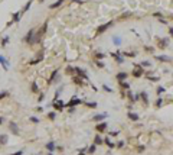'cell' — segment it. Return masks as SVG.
I'll use <instances>...</instances> for the list:
<instances>
[{
    "label": "cell",
    "instance_id": "cell-1",
    "mask_svg": "<svg viewBox=\"0 0 173 155\" xmlns=\"http://www.w3.org/2000/svg\"><path fill=\"white\" fill-rule=\"evenodd\" d=\"M35 32H36V29H29L28 32H26L25 38H23V42L28 45H33V38H35Z\"/></svg>",
    "mask_w": 173,
    "mask_h": 155
},
{
    "label": "cell",
    "instance_id": "cell-2",
    "mask_svg": "<svg viewBox=\"0 0 173 155\" xmlns=\"http://www.w3.org/2000/svg\"><path fill=\"white\" fill-rule=\"evenodd\" d=\"M48 106L53 107V109L58 110V112H63V109H65V103H63L62 100H52Z\"/></svg>",
    "mask_w": 173,
    "mask_h": 155
},
{
    "label": "cell",
    "instance_id": "cell-3",
    "mask_svg": "<svg viewBox=\"0 0 173 155\" xmlns=\"http://www.w3.org/2000/svg\"><path fill=\"white\" fill-rule=\"evenodd\" d=\"M59 80H61V77H59V68H55L48 80V84H56V83H59Z\"/></svg>",
    "mask_w": 173,
    "mask_h": 155
},
{
    "label": "cell",
    "instance_id": "cell-4",
    "mask_svg": "<svg viewBox=\"0 0 173 155\" xmlns=\"http://www.w3.org/2000/svg\"><path fill=\"white\" fill-rule=\"evenodd\" d=\"M113 25H114V22H113V20H110V22H107V23H104V25L98 26V29H97V32H95V36H99V35H103V33L105 32L108 28H111Z\"/></svg>",
    "mask_w": 173,
    "mask_h": 155
},
{
    "label": "cell",
    "instance_id": "cell-5",
    "mask_svg": "<svg viewBox=\"0 0 173 155\" xmlns=\"http://www.w3.org/2000/svg\"><path fill=\"white\" fill-rule=\"evenodd\" d=\"M74 71L78 77H81L82 80H87V81H88V74H87V71H84L82 68H79V67H74Z\"/></svg>",
    "mask_w": 173,
    "mask_h": 155
},
{
    "label": "cell",
    "instance_id": "cell-6",
    "mask_svg": "<svg viewBox=\"0 0 173 155\" xmlns=\"http://www.w3.org/2000/svg\"><path fill=\"white\" fill-rule=\"evenodd\" d=\"M7 126H9V130H10L13 135H20V130H19V126H17V123H16V122L10 120Z\"/></svg>",
    "mask_w": 173,
    "mask_h": 155
},
{
    "label": "cell",
    "instance_id": "cell-7",
    "mask_svg": "<svg viewBox=\"0 0 173 155\" xmlns=\"http://www.w3.org/2000/svg\"><path fill=\"white\" fill-rule=\"evenodd\" d=\"M82 103V100L81 99H78V97H72V99L68 102V103H65V107H77L78 104H81Z\"/></svg>",
    "mask_w": 173,
    "mask_h": 155
},
{
    "label": "cell",
    "instance_id": "cell-8",
    "mask_svg": "<svg viewBox=\"0 0 173 155\" xmlns=\"http://www.w3.org/2000/svg\"><path fill=\"white\" fill-rule=\"evenodd\" d=\"M0 65H2V68H3L4 71H7L9 68H10V63H9V59H6V57H3L2 54H0Z\"/></svg>",
    "mask_w": 173,
    "mask_h": 155
},
{
    "label": "cell",
    "instance_id": "cell-9",
    "mask_svg": "<svg viewBox=\"0 0 173 155\" xmlns=\"http://www.w3.org/2000/svg\"><path fill=\"white\" fill-rule=\"evenodd\" d=\"M20 19H22V10L20 12H13V13H12V25H13V23H19L20 22Z\"/></svg>",
    "mask_w": 173,
    "mask_h": 155
},
{
    "label": "cell",
    "instance_id": "cell-10",
    "mask_svg": "<svg viewBox=\"0 0 173 155\" xmlns=\"http://www.w3.org/2000/svg\"><path fill=\"white\" fill-rule=\"evenodd\" d=\"M42 59H43V51L39 52V54H38V57H36L35 59H30V61H29V65H36V64L41 63Z\"/></svg>",
    "mask_w": 173,
    "mask_h": 155
},
{
    "label": "cell",
    "instance_id": "cell-11",
    "mask_svg": "<svg viewBox=\"0 0 173 155\" xmlns=\"http://www.w3.org/2000/svg\"><path fill=\"white\" fill-rule=\"evenodd\" d=\"M45 148H46V151H49V152H55L56 151V142L55 141H49L48 144L45 145Z\"/></svg>",
    "mask_w": 173,
    "mask_h": 155
},
{
    "label": "cell",
    "instance_id": "cell-12",
    "mask_svg": "<svg viewBox=\"0 0 173 155\" xmlns=\"http://www.w3.org/2000/svg\"><path fill=\"white\" fill-rule=\"evenodd\" d=\"M9 142V136L6 133H0V148L4 146V145H7Z\"/></svg>",
    "mask_w": 173,
    "mask_h": 155
},
{
    "label": "cell",
    "instance_id": "cell-13",
    "mask_svg": "<svg viewBox=\"0 0 173 155\" xmlns=\"http://www.w3.org/2000/svg\"><path fill=\"white\" fill-rule=\"evenodd\" d=\"M143 74H144V70H143V67H137V70H134V71H133V77L139 78V77H141Z\"/></svg>",
    "mask_w": 173,
    "mask_h": 155
},
{
    "label": "cell",
    "instance_id": "cell-14",
    "mask_svg": "<svg viewBox=\"0 0 173 155\" xmlns=\"http://www.w3.org/2000/svg\"><path fill=\"white\" fill-rule=\"evenodd\" d=\"M107 116H108V113H98V114H95L92 119H94L95 122H101V120H104V119H107Z\"/></svg>",
    "mask_w": 173,
    "mask_h": 155
},
{
    "label": "cell",
    "instance_id": "cell-15",
    "mask_svg": "<svg viewBox=\"0 0 173 155\" xmlns=\"http://www.w3.org/2000/svg\"><path fill=\"white\" fill-rule=\"evenodd\" d=\"M110 55H111V57H114V58H115V63H117V64H123V63H124V58H123V55H120L118 52H117V54L111 52Z\"/></svg>",
    "mask_w": 173,
    "mask_h": 155
},
{
    "label": "cell",
    "instance_id": "cell-16",
    "mask_svg": "<svg viewBox=\"0 0 173 155\" xmlns=\"http://www.w3.org/2000/svg\"><path fill=\"white\" fill-rule=\"evenodd\" d=\"M127 118H129L130 120H133V122H137V120L140 119V116L137 113H134V112H129V113H127Z\"/></svg>",
    "mask_w": 173,
    "mask_h": 155
},
{
    "label": "cell",
    "instance_id": "cell-17",
    "mask_svg": "<svg viewBox=\"0 0 173 155\" xmlns=\"http://www.w3.org/2000/svg\"><path fill=\"white\" fill-rule=\"evenodd\" d=\"M107 129V122H101L95 126V130L97 132H104V130Z\"/></svg>",
    "mask_w": 173,
    "mask_h": 155
},
{
    "label": "cell",
    "instance_id": "cell-18",
    "mask_svg": "<svg viewBox=\"0 0 173 155\" xmlns=\"http://www.w3.org/2000/svg\"><path fill=\"white\" fill-rule=\"evenodd\" d=\"M156 59H157V61H162V63H172V58L167 57V55H157Z\"/></svg>",
    "mask_w": 173,
    "mask_h": 155
},
{
    "label": "cell",
    "instance_id": "cell-19",
    "mask_svg": "<svg viewBox=\"0 0 173 155\" xmlns=\"http://www.w3.org/2000/svg\"><path fill=\"white\" fill-rule=\"evenodd\" d=\"M30 90H32V93H35V94H39V93H41L39 86H38L36 81H32V84H30Z\"/></svg>",
    "mask_w": 173,
    "mask_h": 155
},
{
    "label": "cell",
    "instance_id": "cell-20",
    "mask_svg": "<svg viewBox=\"0 0 173 155\" xmlns=\"http://www.w3.org/2000/svg\"><path fill=\"white\" fill-rule=\"evenodd\" d=\"M9 41H10V36H9V35L3 36L2 39H0V47H2V48H6V45L9 44Z\"/></svg>",
    "mask_w": 173,
    "mask_h": 155
},
{
    "label": "cell",
    "instance_id": "cell-21",
    "mask_svg": "<svg viewBox=\"0 0 173 155\" xmlns=\"http://www.w3.org/2000/svg\"><path fill=\"white\" fill-rule=\"evenodd\" d=\"M127 77H129V74L124 73V71H123V73H117V75H115L117 81H124V80H125Z\"/></svg>",
    "mask_w": 173,
    "mask_h": 155
},
{
    "label": "cell",
    "instance_id": "cell-22",
    "mask_svg": "<svg viewBox=\"0 0 173 155\" xmlns=\"http://www.w3.org/2000/svg\"><path fill=\"white\" fill-rule=\"evenodd\" d=\"M63 2H65V0H56V2H53V3H51L49 4V9H56V7H59V6H62L63 4Z\"/></svg>",
    "mask_w": 173,
    "mask_h": 155
},
{
    "label": "cell",
    "instance_id": "cell-23",
    "mask_svg": "<svg viewBox=\"0 0 173 155\" xmlns=\"http://www.w3.org/2000/svg\"><path fill=\"white\" fill-rule=\"evenodd\" d=\"M167 45H169V38H165V39H160V41H159V48L165 49Z\"/></svg>",
    "mask_w": 173,
    "mask_h": 155
},
{
    "label": "cell",
    "instance_id": "cell-24",
    "mask_svg": "<svg viewBox=\"0 0 173 155\" xmlns=\"http://www.w3.org/2000/svg\"><path fill=\"white\" fill-rule=\"evenodd\" d=\"M72 83L77 84V86H85V83H82V78L78 77V75H74V77H72Z\"/></svg>",
    "mask_w": 173,
    "mask_h": 155
},
{
    "label": "cell",
    "instance_id": "cell-25",
    "mask_svg": "<svg viewBox=\"0 0 173 155\" xmlns=\"http://www.w3.org/2000/svg\"><path fill=\"white\" fill-rule=\"evenodd\" d=\"M139 94H140V99L144 102V104H149V94H147V93H146V91H140Z\"/></svg>",
    "mask_w": 173,
    "mask_h": 155
},
{
    "label": "cell",
    "instance_id": "cell-26",
    "mask_svg": "<svg viewBox=\"0 0 173 155\" xmlns=\"http://www.w3.org/2000/svg\"><path fill=\"white\" fill-rule=\"evenodd\" d=\"M104 144L107 145L108 148H111V149H113V148H115V144L110 139V138H105V139H104Z\"/></svg>",
    "mask_w": 173,
    "mask_h": 155
},
{
    "label": "cell",
    "instance_id": "cell-27",
    "mask_svg": "<svg viewBox=\"0 0 173 155\" xmlns=\"http://www.w3.org/2000/svg\"><path fill=\"white\" fill-rule=\"evenodd\" d=\"M9 96H10V91H9V90H0V100L6 99V97H9Z\"/></svg>",
    "mask_w": 173,
    "mask_h": 155
},
{
    "label": "cell",
    "instance_id": "cell-28",
    "mask_svg": "<svg viewBox=\"0 0 173 155\" xmlns=\"http://www.w3.org/2000/svg\"><path fill=\"white\" fill-rule=\"evenodd\" d=\"M32 3H33V0H29V2H28V3H26L25 6H23V9H22V15H23V13H26V12L29 10L30 6H32Z\"/></svg>",
    "mask_w": 173,
    "mask_h": 155
},
{
    "label": "cell",
    "instance_id": "cell-29",
    "mask_svg": "<svg viewBox=\"0 0 173 155\" xmlns=\"http://www.w3.org/2000/svg\"><path fill=\"white\" fill-rule=\"evenodd\" d=\"M94 144H95V145H101V144H104V139L99 136V135H97V136L94 138Z\"/></svg>",
    "mask_w": 173,
    "mask_h": 155
},
{
    "label": "cell",
    "instance_id": "cell-30",
    "mask_svg": "<svg viewBox=\"0 0 173 155\" xmlns=\"http://www.w3.org/2000/svg\"><path fill=\"white\" fill-rule=\"evenodd\" d=\"M29 122L35 123V125H38V123H41V119L36 118V116H29Z\"/></svg>",
    "mask_w": 173,
    "mask_h": 155
},
{
    "label": "cell",
    "instance_id": "cell-31",
    "mask_svg": "<svg viewBox=\"0 0 173 155\" xmlns=\"http://www.w3.org/2000/svg\"><path fill=\"white\" fill-rule=\"evenodd\" d=\"M85 106L89 107V109H95V107L98 106V103H97V102H88V103H85Z\"/></svg>",
    "mask_w": 173,
    "mask_h": 155
},
{
    "label": "cell",
    "instance_id": "cell-32",
    "mask_svg": "<svg viewBox=\"0 0 173 155\" xmlns=\"http://www.w3.org/2000/svg\"><path fill=\"white\" fill-rule=\"evenodd\" d=\"M118 86L123 87V89H130V84H129V83H125V80H124V81H118Z\"/></svg>",
    "mask_w": 173,
    "mask_h": 155
},
{
    "label": "cell",
    "instance_id": "cell-33",
    "mask_svg": "<svg viewBox=\"0 0 173 155\" xmlns=\"http://www.w3.org/2000/svg\"><path fill=\"white\" fill-rule=\"evenodd\" d=\"M46 116H48V119H49V120H55V118H56V113H55V112H49V113L46 114Z\"/></svg>",
    "mask_w": 173,
    "mask_h": 155
},
{
    "label": "cell",
    "instance_id": "cell-34",
    "mask_svg": "<svg viewBox=\"0 0 173 155\" xmlns=\"http://www.w3.org/2000/svg\"><path fill=\"white\" fill-rule=\"evenodd\" d=\"M95 149H97V145H95V144H92L91 146L88 148V154H94V152H95Z\"/></svg>",
    "mask_w": 173,
    "mask_h": 155
},
{
    "label": "cell",
    "instance_id": "cell-35",
    "mask_svg": "<svg viewBox=\"0 0 173 155\" xmlns=\"http://www.w3.org/2000/svg\"><path fill=\"white\" fill-rule=\"evenodd\" d=\"M103 90H104V91H107V93H114V90L111 89V87H108L107 84H104V86H103Z\"/></svg>",
    "mask_w": 173,
    "mask_h": 155
},
{
    "label": "cell",
    "instance_id": "cell-36",
    "mask_svg": "<svg viewBox=\"0 0 173 155\" xmlns=\"http://www.w3.org/2000/svg\"><path fill=\"white\" fill-rule=\"evenodd\" d=\"M113 42H114L115 45H120V44H121V38H118V36H113Z\"/></svg>",
    "mask_w": 173,
    "mask_h": 155
},
{
    "label": "cell",
    "instance_id": "cell-37",
    "mask_svg": "<svg viewBox=\"0 0 173 155\" xmlns=\"http://www.w3.org/2000/svg\"><path fill=\"white\" fill-rule=\"evenodd\" d=\"M162 106H163V99L159 97V99L156 100V107H162Z\"/></svg>",
    "mask_w": 173,
    "mask_h": 155
},
{
    "label": "cell",
    "instance_id": "cell-38",
    "mask_svg": "<svg viewBox=\"0 0 173 155\" xmlns=\"http://www.w3.org/2000/svg\"><path fill=\"white\" fill-rule=\"evenodd\" d=\"M43 100H45V93H39V94H38V102L41 103V102H43Z\"/></svg>",
    "mask_w": 173,
    "mask_h": 155
},
{
    "label": "cell",
    "instance_id": "cell-39",
    "mask_svg": "<svg viewBox=\"0 0 173 155\" xmlns=\"http://www.w3.org/2000/svg\"><path fill=\"white\" fill-rule=\"evenodd\" d=\"M95 64H97V67H99V68H104V67H105L101 59H95Z\"/></svg>",
    "mask_w": 173,
    "mask_h": 155
},
{
    "label": "cell",
    "instance_id": "cell-40",
    "mask_svg": "<svg viewBox=\"0 0 173 155\" xmlns=\"http://www.w3.org/2000/svg\"><path fill=\"white\" fill-rule=\"evenodd\" d=\"M165 91H166V89H165V87H159V89H157V91H156V94H157V96H160V94H163Z\"/></svg>",
    "mask_w": 173,
    "mask_h": 155
},
{
    "label": "cell",
    "instance_id": "cell-41",
    "mask_svg": "<svg viewBox=\"0 0 173 155\" xmlns=\"http://www.w3.org/2000/svg\"><path fill=\"white\" fill-rule=\"evenodd\" d=\"M121 55H125V57H136V52H121Z\"/></svg>",
    "mask_w": 173,
    "mask_h": 155
},
{
    "label": "cell",
    "instance_id": "cell-42",
    "mask_svg": "<svg viewBox=\"0 0 173 155\" xmlns=\"http://www.w3.org/2000/svg\"><path fill=\"white\" fill-rule=\"evenodd\" d=\"M104 57H105V55H104L103 52H97V54H95V58H97V59H103Z\"/></svg>",
    "mask_w": 173,
    "mask_h": 155
},
{
    "label": "cell",
    "instance_id": "cell-43",
    "mask_svg": "<svg viewBox=\"0 0 173 155\" xmlns=\"http://www.w3.org/2000/svg\"><path fill=\"white\" fill-rule=\"evenodd\" d=\"M66 73H69V74L75 73V71H74V67H71V65H68V67H66Z\"/></svg>",
    "mask_w": 173,
    "mask_h": 155
},
{
    "label": "cell",
    "instance_id": "cell-44",
    "mask_svg": "<svg viewBox=\"0 0 173 155\" xmlns=\"http://www.w3.org/2000/svg\"><path fill=\"white\" fill-rule=\"evenodd\" d=\"M147 80H150V81H159L160 77H149V75H147Z\"/></svg>",
    "mask_w": 173,
    "mask_h": 155
},
{
    "label": "cell",
    "instance_id": "cell-45",
    "mask_svg": "<svg viewBox=\"0 0 173 155\" xmlns=\"http://www.w3.org/2000/svg\"><path fill=\"white\" fill-rule=\"evenodd\" d=\"M140 65H141V67H150L151 64H150V61H143V63H141Z\"/></svg>",
    "mask_w": 173,
    "mask_h": 155
},
{
    "label": "cell",
    "instance_id": "cell-46",
    "mask_svg": "<svg viewBox=\"0 0 173 155\" xmlns=\"http://www.w3.org/2000/svg\"><path fill=\"white\" fill-rule=\"evenodd\" d=\"M68 112H69L71 114L75 113V112H77V107H68Z\"/></svg>",
    "mask_w": 173,
    "mask_h": 155
},
{
    "label": "cell",
    "instance_id": "cell-47",
    "mask_svg": "<svg viewBox=\"0 0 173 155\" xmlns=\"http://www.w3.org/2000/svg\"><path fill=\"white\" fill-rule=\"evenodd\" d=\"M117 146H118V148H123V146H124V142H123V141H118V142H117Z\"/></svg>",
    "mask_w": 173,
    "mask_h": 155
},
{
    "label": "cell",
    "instance_id": "cell-48",
    "mask_svg": "<svg viewBox=\"0 0 173 155\" xmlns=\"http://www.w3.org/2000/svg\"><path fill=\"white\" fill-rule=\"evenodd\" d=\"M10 155H23V149H20V151H17V152H13V154H10Z\"/></svg>",
    "mask_w": 173,
    "mask_h": 155
},
{
    "label": "cell",
    "instance_id": "cell-49",
    "mask_svg": "<svg viewBox=\"0 0 173 155\" xmlns=\"http://www.w3.org/2000/svg\"><path fill=\"white\" fill-rule=\"evenodd\" d=\"M4 122H6V119H4L3 116H0V125H3Z\"/></svg>",
    "mask_w": 173,
    "mask_h": 155
},
{
    "label": "cell",
    "instance_id": "cell-50",
    "mask_svg": "<svg viewBox=\"0 0 173 155\" xmlns=\"http://www.w3.org/2000/svg\"><path fill=\"white\" fill-rule=\"evenodd\" d=\"M36 110H38V112H41V113H42V112H43V107H42V106H38V107H36Z\"/></svg>",
    "mask_w": 173,
    "mask_h": 155
},
{
    "label": "cell",
    "instance_id": "cell-51",
    "mask_svg": "<svg viewBox=\"0 0 173 155\" xmlns=\"http://www.w3.org/2000/svg\"><path fill=\"white\" fill-rule=\"evenodd\" d=\"M144 49H146L147 52H151V51H153V48H150V47H144Z\"/></svg>",
    "mask_w": 173,
    "mask_h": 155
},
{
    "label": "cell",
    "instance_id": "cell-52",
    "mask_svg": "<svg viewBox=\"0 0 173 155\" xmlns=\"http://www.w3.org/2000/svg\"><path fill=\"white\" fill-rule=\"evenodd\" d=\"M71 2H75V3H84V0H71Z\"/></svg>",
    "mask_w": 173,
    "mask_h": 155
},
{
    "label": "cell",
    "instance_id": "cell-53",
    "mask_svg": "<svg viewBox=\"0 0 173 155\" xmlns=\"http://www.w3.org/2000/svg\"><path fill=\"white\" fill-rule=\"evenodd\" d=\"M153 16H154V18L156 16H157V18H162V13H153Z\"/></svg>",
    "mask_w": 173,
    "mask_h": 155
},
{
    "label": "cell",
    "instance_id": "cell-54",
    "mask_svg": "<svg viewBox=\"0 0 173 155\" xmlns=\"http://www.w3.org/2000/svg\"><path fill=\"white\" fill-rule=\"evenodd\" d=\"M160 23H163V25H167V22H166L165 19H162V18H160Z\"/></svg>",
    "mask_w": 173,
    "mask_h": 155
},
{
    "label": "cell",
    "instance_id": "cell-55",
    "mask_svg": "<svg viewBox=\"0 0 173 155\" xmlns=\"http://www.w3.org/2000/svg\"><path fill=\"white\" fill-rule=\"evenodd\" d=\"M169 32H170V35L173 36V28H169Z\"/></svg>",
    "mask_w": 173,
    "mask_h": 155
},
{
    "label": "cell",
    "instance_id": "cell-56",
    "mask_svg": "<svg viewBox=\"0 0 173 155\" xmlns=\"http://www.w3.org/2000/svg\"><path fill=\"white\" fill-rule=\"evenodd\" d=\"M38 2H39V3H43V2H45V0H38Z\"/></svg>",
    "mask_w": 173,
    "mask_h": 155
},
{
    "label": "cell",
    "instance_id": "cell-57",
    "mask_svg": "<svg viewBox=\"0 0 173 155\" xmlns=\"http://www.w3.org/2000/svg\"><path fill=\"white\" fill-rule=\"evenodd\" d=\"M48 155H55V154H53V152H49V154Z\"/></svg>",
    "mask_w": 173,
    "mask_h": 155
},
{
    "label": "cell",
    "instance_id": "cell-58",
    "mask_svg": "<svg viewBox=\"0 0 173 155\" xmlns=\"http://www.w3.org/2000/svg\"><path fill=\"white\" fill-rule=\"evenodd\" d=\"M0 39H2V36H0Z\"/></svg>",
    "mask_w": 173,
    "mask_h": 155
}]
</instances>
